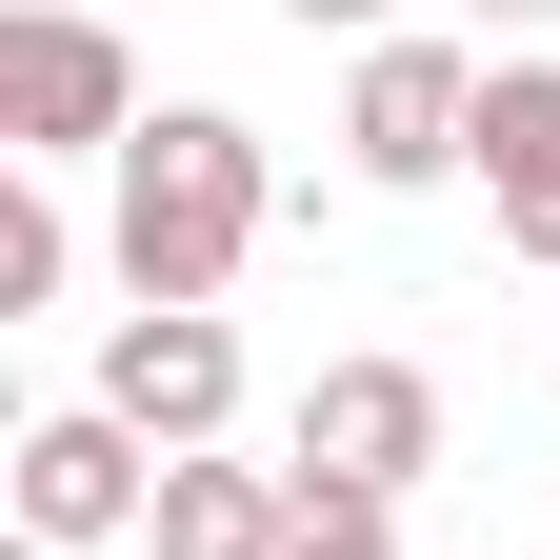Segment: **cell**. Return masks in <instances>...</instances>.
Wrapping results in <instances>:
<instances>
[{
    "label": "cell",
    "instance_id": "obj_1",
    "mask_svg": "<svg viewBox=\"0 0 560 560\" xmlns=\"http://www.w3.org/2000/svg\"><path fill=\"white\" fill-rule=\"evenodd\" d=\"M260 221H280L260 120H221V101H161V120L120 140V221H101V260L140 280V301H221Z\"/></svg>",
    "mask_w": 560,
    "mask_h": 560
},
{
    "label": "cell",
    "instance_id": "obj_2",
    "mask_svg": "<svg viewBox=\"0 0 560 560\" xmlns=\"http://www.w3.org/2000/svg\"><path fill=\"white\" fill-rule=\"evenodd\" d=\"M140 120L161 101H140L120 21H81V0H21V21H0V140H21V161H120Z\"/></svg>",
    "mask_w": 560,
    "mask_h": 560
},
{
    "label": "cell",
    "instance_id": "obj_3",
    "mask_svg": "<svg viewBox=\"0 0 560 560\" xmlns=\"http://www.w3.org/2000/svg\"><path fill=\"white\" fill-rule=\"evenodd\" d=\"M420 460H441V381L420 361H320L301 381V460H280L301 501H400Z\"/></svg>",
    "mask_w": 560,
    "mask_h": 560
},
{
    "label": "cell",
    "instance_id": "obj_4",
    "mask_svg": "<svg viewBox=\"0 0 560 560\" xmlns=\"http://www.w3.org/2000/svg\"><path fill=\"white\" fill-rule=\"evenodd\" d=\"M101 420H140L161 460H200V441L241 420V320H221V301H140V320L101 340Z\"/></svg>",
    "mask_w": 560,
    "mask_h": 560
},
{
    "label": "cell",
    "instance_id": "obj_5",
    "mask_svg": "<svg viewBox=\"0 0 560 560\" xmlns=\"http://www.w3.org/2000/svg\"><path fill=\"white\" fill-rule=\"evenodd\" d=\"M340 161H361L381 200L460 180V161H480V60H460V40H381V60H361V101H340Z\"/></svg>",
    "mask_w": 560,
    "mask_h": 560
},
{
    "label": "cell",
    "instance_id": "obj_6",
    "mask_svg": "<svg viewBox=\"0 0 560 560\" xmlns=\"http://www.w3.org/2000/svg\"><path fill=\"white\" fill-rule=\"evenodd\" d=\"M120 521H161V441L101 420V400L21 420V540H120Z\"/></svg>",
    "mask_w": 560,
    "mask_h": 560
},
{
    "label": "cell",
    "instance_id": "obj_7",
    "mask_svg": "<svg viewBox=\"0 0 560 560\" xmlns=\"http://www.w3.org/2000/svg\"><path fill=\"white\" fill-rule=\"evenodd\" d=\"M480 200H501L521 260H560V60H501L480 81Z\"/></svg>",
    "mask_w": 560,
    "mask_h": 560
},
{
    "label": "cell",
    "instance_id": "obj_8",
    "mask_svg": "<svg viewBox=\"0 0 560 560\" xmlns=\"http://www.w3.org/2000/svg\"><path fill=\"white\" fill-rule=\"evenodd\" d=\"M161 560H280L301 540V480L280 460H161V521H140Z\"/></svg>",
    "mask_w": 560,
    "mask_h": 560
},
{
    "label": "cell",
    "instance_id": "obj_9",
    "mask_svg": "<svg viewBox=\"0 0 560 560\" xmlns=\"http://www.w3.org/2000/svg\"><path fill=\"white\" fill-rule=\"evenodd\" d=\"M60 260H81V221L21 180V200H0V320H40V301H60Z\"/></svg>",
    "mask_w": 560,
    "mask_h": 560
},
{
    "label": "cell",
    "instance_id": "obj_10",
    "mask_svg": "<svg viewBox=\"0 0 560 560\" xmlns=\"http://www.w3.org/2000/svg\"><path fill=\"white\" fill-rule=\"evenodd\" d=\"M280 560H400V501H301V540Z\"/></svg>",
    "mask_w": 560,
    "mask_h": 560
},
{
    "label": "cell",
    "instance_id": "obj_11",
    "mask_svg": "<svg viewBox=\"0 0 560 560\" xmlns=\"http://www.w3.org/2000/svg\"><path fill=\"white\" fill-rule=\"evenodd\" d=\"M280 21H301V40H361V60H381V40H400V0H280Z\"/></svg>",
    "mask_w": 560,
    "mask_h": 560
},
{
    "label": "cell",
    "instance_id": "obj_12",
    "mask_svg": "<svg viewBox=\"0 0 560 560\" xmlns=\"http://www.w3.org/2000/svg\"><path fill=\"white\" fill-rule=\"evenodd\" d=\"M480 21H560V0H480Z\"/></svg>",
    "mask_w": 560,
    "mask_h": 560
},
{
    "label": "cell",
    "instance_id": "obj_13",
    "mask_svg": "<svg viewBox=\"0 0 560 560\" xmlns=\"http://www.w3.org/2000/svg\"><path fill=\"white\" fill-rule=\"evenodd\" d=\"M21 560H60V540H21Z\"/></svg>",
    "mask_w": 560,
    "mask_h": 560
},
{
    "label": "cell",
    "instance_id": "obj_14",
    "mask_svg": "<svg viewBox=\"0 0 560 560\" xmlns=\"http://www.w3.org/2000/svg\"><path fill=\"white\" fill-rule=\"evenodd\" d=\"M81 21H101V0H81Z\"/></svg>",
    "mask_w": 560,
    "mask_h": 560
}]
</instances>
